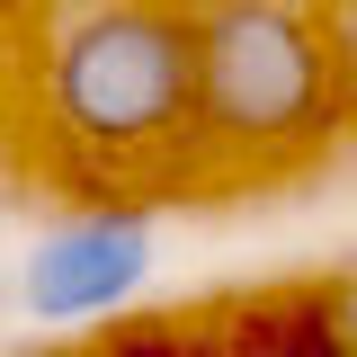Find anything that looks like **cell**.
Segmentation results:
<instances>
[{"mask_svg":"<svg viewBox=\"0 0 357 357\" xmlns=\"http://www.w3.org/2000/svg\"><path fill=\"white\" fill-rule=\"evenodd\" d=\"M197 170H286L349 126L312 0H197Z\"/></svg>","mask_w":357,"mask_h":357,"instance_id":"2","label":"cell"},{"mask_svg":"<svg viewBox=\"0 0 357 357\" xmlns=\"http://www.w3.org/2000/svg\"><path fill=\"white\" fill-rule=\"evenodd\" d=\"M312 349L321 357H357V268L312 295Z\"/></svg>","mask_w":357,"mask_h":357,"instance_id":"4","label":"cell"},{"mask_svg":"<svg viewBox=\"0 0 357 357\" xmlns=\"http://www.w3.org/2000/svg\"><path fill=\"white\" fill-rule=\"evenodd\" d=\"M36 126L81 178L197 161V45L178 0H72L45 27Z\"/></svg>","mask_w":357,"mask_h":357,"instance_id":"1","label":"cell"},{"mask_svg":"<svg viewBox=\"0 0 357 357\" xmlns=\"http://www.w3.org/2000/svg\"><path fill=\"white\" fill-rule=\"evenodd\" d=\"M321 36H331L340 98H349V116H357V0H321Z\"/></svg>","mask_w":357,"mask_h":357,"instance_id":"5","label":"cell"},{"mask_svg":"<svg viewBox=\"0 0 357 357\" xmlns=\"http://www.w3.org/2000/svg\"><path fill=\"white\" fill-rule=\"evenodd\" d=\"M152 259H161V223L143 215V206L98 197L81 215H63L54 232H36V250L18 268V304H27V321L89 331V321L126 312L152 286Z\"/></svg>","mask_w":357,"mask_h":357,"instance_id":"3","label":"cell"},{"mask_svg":"<svg viewBox=\"0 0 357 357\" xmlns=\"http://www.w3.org/2000/svg\"><path fill=\"white\" fill-rule=\"evenodd\" d=\"M54 357H89V349H54Z\"/></svg>","mask_w":357,"mask_h":357,"instance_id":"6","label":"cell"}]
</instances>
